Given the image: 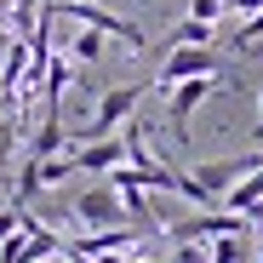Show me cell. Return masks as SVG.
Returning <instances> with one entry per match:
<instances>
[{
	"instance_id": "30bf717a",
	"label": "cell",
	"mask_w": 263,
	"mask_h": 263,
	"mask_svg": "<svg viewBox=\"0 0 263 263\" xmlns=\"http://www.w3.org/2000/svg\"><path fill=\"white\" fill-rule=\"evenodd\" d=\"M69 46H74V58H80V63H98V58H103V46H109V34H98V29H86V23H80Z\"/></svg>"
},
{
	"instance_id": "7a4b0ae2",
	"label": "cell",
	"mask_w": 263,
	"mask_h": 263,
	"mask_svg": "<svg viewBox=\"0 0 263 263\" xmlns=\"http://www.w3.org/2000/svg\"><path fill=\"white\" fill-rule=\"evenodd\" d=\"M143 92H149V86H109V92H103V103H98V115L86 120V132H80V138H103V132H115L132 109L143 103Z\"/></svg>"
},
{
	"instance_id": "6da1fadb",
	"label": "cell",
	"mask_w": 263,
	"mask_h": 263,
	"mask_svg": "<svg viewBox=\"0 0 263 263\" xmlns=\"http://www.w3.org/2000/svg\"><path fill=\"white\" fill-rule=\"evenodd\" d=\"M217 86H223V74H189V80H172V103H166V115H172L178 143H189V120H195V109H200L206 98H217Z\"/></svg>"
},
{
	"instance_id": "7c38bea8",
	"label": "cell",
	"mask_w": 263,
	"mask_h": 263,
	"mask_svg": "<svg viewBox=\"0 0 263 263\" xmlns=\"http://www.w3.org/2000/svg\"><path fill=\"white\" fill-rule=\"evenodd\" d=\"M17 217H23V206H17V200H12V206H0V240L17 229Z\"/></svg>"
},
{
	"instance_id": "3957f363",
	"label": "cell",
	"mask_w": 263,
	"mask_h": 263,
	"mask_svg": "<svg viewBox=\"0 0 263 263\" xmlns=\"http://www.w3.org/2000/svg\"><path fill=\"white\" fill-rule=\"evenodd\" d=\"M257 166H263V149H252V155H229V160H206V166H195V172H189V178L217 200L235 178H246V172H257Z\"/></svg>"
},
{
	"instance_id": "ba28073f",
	"label": "cell",
	"mask_w": 263,
	"mask_h": 263,
	"mask_svg": "<svg viewBox=\"0 0 263 263\" xmlns=\"http://www.w3.org/2000/svg\"><path fill=\"white\" fill-rule=\"evenodd\" d=\"M69 143V132H63V109H52L46 103V120L34 126V138H29V160H40V155H58Z\"/></svg>"
},
{
	"instance_id": "9c48e42d",
	"label": "cell",
	"mask_w": 263,
	"mask_h": 263,
	"mask_svg": "<svg viewBox=\"0 0 263 263\" xmlns=\"http://www.w3.org/2000/svg\"><path fill=\"white\" fill-rule=\"evenodd\" d=\"M212 29L217 23H206V17H183L172 29V46H212Z\"/></svg>"
},
{
	"instance_id": "8fae6325",
	"label": "cell",
	"mask_w": 263,
	"mask_h": 263,
	"mask_svg": "<svg viewBox=\"0 0 263 263\" xmlns=\"http://www.w3.org/2000/svg\"><path fill=\"white\" fill-rule=\"evenodd\" d=\"M189 17H206V23H217V17H223V0H189Z\"/></svg>"
},
{
	"instance_id": "52a82bcc",
	"label": "cell",
	"mask_w": 263,
	"mask_h": 263,
	"mask_svg": "<svg viewBox=\"0 0 263 263\" xmlns=\"http://www.w3.org/2000/svg\"><path fill=\"white\" fill-rule=\"evenodd\" d=\"M69 155H74V172H92V178H103V172L120 160V138H109V132H103V138H86V143H74Z\"/></svg>"
},
{
	"instance_id": "4fadbf2b",
	"label": "cell",
	"mask_w": 263,
	"mask_h": 263,
	"mask_svg": "<svg viewBox=\"0 0 263 263\" xmlns=\"http://www.w3.org/2000/svg\"><path fill=\"white\" fill-rule=\"evenodd\" d=\"M235 52H240V58H252V63H263V34H257V40H246V46H235Z\"/></svg>"
},
{
	"instance_id": "5bb4252c",
	"label": "cell",
	"mask_w": 263,
	"mask_h": 263,
	"mask_svg": "<svg viewBox=\"0 0 263 263\" xmlns=\"http://www.w3.org/2000/svg\"><path fill=\"white\" fill-rule=\"evenodd\" d=\"M257 98H263V86H257ZM252 138H263V109H257V126H252Z\"/></svg>"
},
{
	"instance_id": "277c9868",
	"label": "cell",
	"mask_w": 263,
	"mask_h": 263,
	"mask_svg": "<svg viewBox=\"0 0 263 263\" xmlns=\"http://www.w3.org/2000/svg\"><path fill=\"white\" fill-rule=\"evenodd\" d=\"M69 212L80 217V223H92V229H109V223H120V217H126V212H120V195L109 189V178H103V183H86V189L74 195Z\"/></svg>"
},
{
	"instance_id": "5b68a950",
	"label": "cell",
	"mask_w": 263,
	"mask_h": 263,
	"mask_svg": "<svg viewBox=\"0 0 263 263\" xmlns=\"http://www.w3.org/2000/svg\"><path fill=\"white\" fill-rule=\"evenodd\" d=\"M189 74H223V63H217V52L212 46H178L166 63H160V74H155V86H172V80H189Z\"/></svg>"
},
{
	"instance_id": "9a60e30c",
	"label": "cell",
	"mask_w": 263,
	"mask_h": 263,
	"mask_svg": "<svg viewBox=\"0 0 263 263\" xmlns=\"http://www.w3.org/2000/svg\"><path fill=\"white\" fill-rule=\"evenodd\" d=\"M6 109H12V92H0V115H6Z\"/></svg>"
},
{
	"instance_id": "8992f818",
	"label": "cell",
	"mask_w": 263,
	"mask_h": 263,
	"mask_svg": "<svg viewBox=\"0 0 263 263\" xmlns=\"http://www.w3.org/2000/svg\"><path fill=\"white\" fill-rule=\"evenodd\" d=\"M138 240H143V229L109 223V229H98V235H80V240L63 246V252H69V257H103V252H138Z\"/></svg>"
}]
</instances>
